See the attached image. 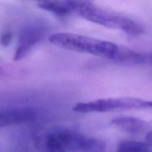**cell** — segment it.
Listing matches in <instances>:
<instances>
[{
	"label": "cell",
	"instance_id": "cell-1",
	"mask_svg": "<svg viewBox=\"0 0 152 152\" xmlns=\"http://www.w3.org/2000/svg\"><path fill=\"white\" fill-rule=\"evenodd\" d=\"M41 146L45 152H103L105 143L68 129H55L43 132Z\"/></svg>",
	"mask_w": 152,
	"mask_h": 152
},
{
	"label": "cell",
	"instance_id": "cell-2",
	"mask_svg": "<svg viewBox=\"0 0 152 152\" xmlns=\"http://www.w3.org/2000/svg\"><path fill=\"white\" fill-rule=\"evenodd\" d=\"M53 45L68 50L90 54L119 62L123 46L114 43L70 33H57L49 38Z\"/></svg>",
	"mask_w": 152,
	"mask_h": 152
},
{
	"label": "cell",
	"instance_id": "cell-3",
	"mask_svg": "<svg viewBox=\"0 0 152 152\" xmlns=\"http://www.w3.org/2000/svg\"><path fill=\"white\" fill-rule=\"evenodd\" d=\"M67 4L70 14H75L93 23L109 28L120 29L131 35L144 33V28L133 20L102 10L89 1H67Z\"/></svg>",
	"mask_w": 152,
	"mask_h": 152
},
{
	"label": "cell",
	"instance_id": "cell-4",
	"mask_svg": "<svg viewBox=\"0 0 152 152\" xmlns=\"http://www.w3.org/2000/svg\"><path fill=\"white\" fill-rule=\"evenodd\" d=\"M36 117L34 110L28 106L15 107L0 110V129L8 126L32 121Z\"/></svg>",
	"mask_w": 152,
	"mask_h": 152
},
{
	"label": "cell",
	"instance_id": "cell-5",
	"mask_svg": "<svg viewBox=\"0 0 152 152\" xmlns=\"http://www.w3.org/2000/svg\"><path fill=\"white\" fill-rule=\"evenodd\" d=\"M42 34L41 29L37 27L31 26L24 28L20 34L14 60L18 61L25 58L31 48L40 40Z\"/></svg>",
	"mask_w": 152,
	"mask_h": 152
},
{
	"label": "cell",
	"instance_id": "cell-6",
	"mask_svg": "<svg viewBox=\"0 0 152 152\" xmlns=\"http://www.w3.org/2000/svg\"><path fill=\"white\" fill-rule=\"evenodd\" d=\"M111 124L118 129L132 134H139L147 126V124L144 121L131 116L115 118L111 121Z\"/></svg>",
	"mask_w": 152,
	"mask_h": 152
},
{
	"label": "cell",
	"instance_id": "cell-7",
	"mask_svg": "<svg viewBox=\"0 0 152 152\" xmlns=\"http://www.w3.org/2000/svg\"><path fill=\"white\" fill-rule=\"evenodd\" d=\"M116 152H152V146L147 142L123 141L119 144Z\"/></svg>",
	"mask_w": 152,
	"mask_h": 152
},
{
	"label": "cell",
	"instance_id": "cell-8",
	"mask_svg": "<svg viewBox=\"0 0 152 152\" xmlns=\"http://www.w3.org/2000/svg\"><path fill=\"white\" fill-rule=\"evenodd\" d=\"M37 5L40 8L59 16L69 14L66 1H40L38 2Z\"/></svg>",
	"mask_w": 152,
	"mask_h": 152
},
{
	"label": "cell",
	"instance_id": "cell-9",
	"mask_svg": "<svg viewBox=\"0 0 152 152\" xmlns=\"http://www.w3.org/2000/svg\"><path fill=\"white\" fill-rule=\"evenodd\" d=\"M12 35L10 32L4 33L0 37V43L3 46H8L12 40Z\"/></svg>",
	"mask_w": 152,
	"mask_h": 152
},
{
	"label": "cell",
	"instance_id": "cell-10",
	"mask_svg": "<svg viewBox=\"0 0 152 152\" xmlns=\"http://www.w3.org/2000/svg\"><path fill=\"white\" fill-rule=\"evenodd\" d=\"M144 63L152 64V52L144 53Z\"/></svg>",
	"mask_w": 152,
	"mask_h": 152
},
{
	"label": "cell",
	"instance_id": "cell-11",
	"mask_svg": "<svg viewBox=\"0 0 152 152\" xmlns=\"http://www.w3.org/2000/svg\"><path fill=\"white\" fill-rule=\"evenodd\" d=\"M145 140L147 143L152 146V131H149L147 133L145 136Z\"/></svg>",
	"mask_w": 152,
	"mask_h": 152
},
{
	"label": "cell",
	"instance_id": "cell-12",
	"mask_svg": "<svg viewBox=\"0 0 152 152\" xmlns=\"http://www.w3.org/2000/svg\"><path fill=\"white\" fill-rule=\"evenodd\" d=\"M0 72H1V70H0Z\"/></svg>",
	"mask_w": 152,
	"mask_h": 152
},
{
	"label": "cell",
	"instance_id": "cell-13",
	"mask_svg": "<svg viewBox=\"0 0 152 152\" xmlns=\"http://www.w3.org/2000/svg\"><path fill=\"white\" fill-rule=\"evenodd\" d=\"M151 123H152V122H151Z\"/></svg>",
	"mask_w": 152,
	"mask_h": 152
}]
</instances>
